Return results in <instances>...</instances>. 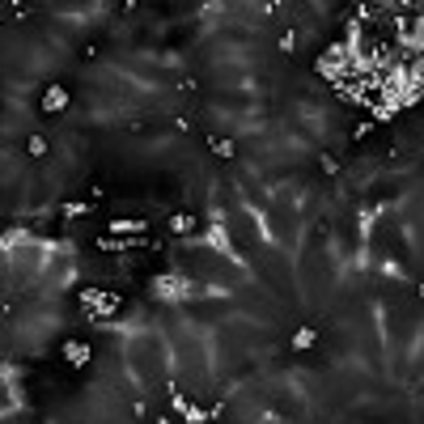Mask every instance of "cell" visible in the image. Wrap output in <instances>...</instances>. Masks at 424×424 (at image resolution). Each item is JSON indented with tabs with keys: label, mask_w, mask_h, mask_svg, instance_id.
<instances>
[{
	"label": "cell",
	"mask_w": 424,
	"mask_h": 424,
	"mask_svg": "<svg viewBox=\"0 0 424 424\" xmlns=\"http://www.w3.org/2000/svg\"><path fill=\"white\" fill-rule=\"evenodd\" d=\"M68 102H72V93H68L64 85H47V89H42V110H47V115L68 110Z\"/></svg>",
	"instance_id": "6da1fadb"
},
{
	"label": "cell",
	"mask_w": 424,
	"mask_h": 424,
	"mask_svg": "<svg viewBox=\"0 0 424 424\" xmlns=\"http://www.w3.org/2000/svg\"><path fill=\"white\" fill-rule=\"evenodd\" d=\"M319 340H323V327H314V323H310V327H297V331H293L289 348H293V353H306V348H314Z\"/></svg>",
	"instance_id": "7a4b0ae2"
},
{
	"label": "cell",
	"mask_w": 424,
	"mask_h": 424,
	"mask_svg": "<svg viewBox=\"0 0 424 424\" xmlns=\"http://www.w3.org/2000/svg\"><path fill=\"white\" fill-rule=\"evenodd\" d=\"M319 170H323V174H340V170H344V161H340L336 153H319Z\"/></svg>",
	"instance_id": "3957f363"
},
{
	"label": "cell",
	"mask_w": 424,
	"mask_h": 424,
	"mask_svg": "<svg viewBox=\"0 0 424 424\" xmlns=\"http://www.w3.org/2000/svg\"><path fill=\"white\" fill-rule=\"evenodd\" d=\"M374 127H378L374 119H361V123H353V132H348V136H353V140H365V136H374Z\"/></svg>",
	"instance_id": "277c9868"
},
{
	"label": "cell",
	"mask_w": 424,
	"mask_h": 424,
	"mask_svg": "<svg viewBox=\"0 0 424 424\" xmlns=\"http://www.w3.org/2000/svg\"><path fill=\"white\" fill-rule=\"evenodd\" d=\"M420 302H424V285H420Z\"/></svg>",
	"instance_id": "5b68a950"
}]
</instances>
